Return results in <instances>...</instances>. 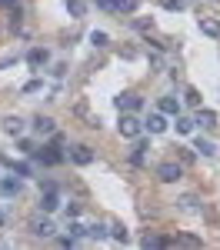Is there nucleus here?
I'll return each mask as SVG.
<instances>
[{
  "label": "nucleus",
  "instance_id": "nucleus-1",
  "mask_svg": "<svg viewBox=\"0 0 220 250\" xmlns=\"http://www.w3.org/2000/svg\"><path fill=\"white\" fill-rule=\"evenodd\" d=\"M117 130H120V137H127V140H137L140 130H143V124H140V120H137L134 114H127V110H123V114H120Z\"/></svg>",
  "mask_w": 220,
  "mask_h": 250
},
{
  "label": "nucleus",
  "instance_id": "nucleus-2",
  "mask_svg": "<svg viewBox=\"0 0 220 250\" xmlns=\"http://www.w3.org/2000/svg\"><path fill=\"white\" fill-rule=\"evenodd\" d=\"M180 173H183V167H180L177 160H163V164H157V177L163 180V184H174V180H180Z\"/></svg>",
  "mask_w": 220,
  "mask_h": 250
},
{
  "label": "nucleus",
  "instance_id": "nucleus-3",
  "mask_svg": "<svg viewBox=\"0 0 220 250\" xmlns=\"http://www.w3.org/2000/svg\"><path fill=\"white\" fill-rule=\"evenodd\" d=\"M143 127H147L150 134H163V130H167V114H163V110H157V114H150L147 120H143Z\"/></svg>",
  "mask_w": 220,
  "mask_h": 250
},
{
  "label": "nucleus",
  "instance_id": "nucleus-4",
  "mask_svg": "<svg viewBox=\"0 0 220 250\" xmlns=\"http://www.w3.org/2000/svg\"><path fill=\"white\" fill-rule=\"evenodd\" d=\"M140 104H143V100H140L137 94H130V90L117 97V107H120V114H123V110H127V114H134V110H137Z\"/></svg>",
  "mask_w": 220,
  "mask_h": 250
},
{
  "label": "nucleus",
  "instance_id": "nucleus-5",
  "mask_svg": "<svg viewBox=\"0 0 220 250\" xmlns=\"http://www.w3.org/2000/svg\"><path fill=\"white\" fill-rule=\"evenodd\" d=\"M54 230H57V227H54V220H47V217H43V220H30V233H34V237H54Z\"/></svg>",
  "mask_w": 220,
  "mask_h": 250
},
{
  "label": "nucleus",
  "instance_id": "nucleus-6",
  "mask_svg": "<svg viewBox=\"0 0 220 250\" xmlns=\"http://www.w3.org/2000/svg\"><path fill=\"white\" fill-rule=\"evenodd\" d=\"M70 160H74L77 167H87V164H94V150H90V147H74V150H70Z\"/></svg>",
  "mask_w": 220,
  "mask_h": 250
},
{
  "label": "nucleus",
  "instance_id": "nucleus-7",
  "mask_svg": "<svg viewBox=\"0 0 220 250\" xmlns=\"http://www.w3.org/2000/svg\"><path fill=\"white\" fill-rule=\"evenodd\" d=\"M200 34H207V37L220 40V20H214V17H200Z\"/></svg>",
  "mask_w": 220,
  "mask_h": 250
},
{
  "label": "nucleus",
  "instance_id": "nucleus-8",
  "mask_svg": "<svg viewBox=\"0 0 220 250\" xmlns=\"http://www.w3.org/2000/svg\"><path fill=\"white\" fill-rule=\"evenodd\" d=\"M60 207V197H57V190H47L43 197H40V210H47V213H54Z\"/></svg>",
  "mask_w": 220,
  "mask_h": 250
},
{
  "label": "nucleus",
  "instance_id": "nucleus-9",
  "mask_svg": "<svg viewBox=\"0 0 220 250\" xmlns=\"http://www.w3.org/2000/svg\"><path fill=\"white\" fill-rule=\"evenodd\" d=\"M34 130H37V134H43V137H50L54 130H57V124H54L50 117H37V120H34Z\"/></svg>",
  "mask_w": 220,
  "mask_h": 250
},
{
  "label": "nucleus",
  "instance_id": "nucleus-10",
  "mask_svg": "<svg viewBox=\"0 0 220 250\" xmlns=\"http://www.w3.org/2000/svg\"><path fill=\"white\" fill-rule=\"evenodd\" d=\"M160 110L167 117H180V100L177 97H163V100H160Z\"/></svg>",
  "mask_w": 220,
  "mask_h": 250
},
{
  "label": "nucleus",
  "instance_id": "nucleus-11",
  "mask_svg": "<svg viewBox=\"0 0 220 250\" xmlns=\"http://www.w3.org/2000/svg\"><path fill=\"white\" fill-rule=\"evenodd\" d=\"M3 130L10 137H20L23 134V120H20V117H3Z\"/></svg>",
  "mask_w": 220,
  "mask_h": 250
},
{
  "label": "nucleus",
  "instance_id": "nucleus-12",
  "mask_svg": "<svg viewBox=\"0 0 220 250\" xmlns=\"http://www.w3.org/2000/svg\"><path fill=\"white\" fill-rule=\"evenodd\" d=\"M47 57H50V54H47L43 47H34V50L27 54V63H30V67H43V63H47Z\"/></svg>",
  "mask_w": 220,
  "mask_h": 250
},
{
  "label": "nucleus",
  "instance_id": "nucleus-13",
  "mask_svg": "<svg viewBox=\"0 0 220 250\" xmlns=\"http://www.w3.org/2000/svg\"><path fill=\"white\" fill-rule=\"evenodd\" d=\"M177 204H180V210H183V213H197V210H200V207H197L200 200L194 197V193H183V197H180Z\"/></svg>",
  "mask_w": 220,
  "mask_h": 250
},
{
  "label": "nucleus",
  "instance_id": "nucleus-14",
  "mask_svg": "<svg viewBox=\"0 0 220 250\" xmlns=\"http://www.w3.org/2000/svg\"><path fill=\"white\" fill-rule=\"evenodd\" d=\"M197 124L203 127V130H214V127H217V114H214V110H200Z\"/></svg>",
  "mask_w": 220,
  "mask_h": 250
},
{
  "label": "nucleus",
  "instance_id": "nucleus-15",
  "mask_svg": "<svg viewBox=\"0 0 220 250\" xmlns=\"http://www.w3.org/2000/svg\"><path fill=\"white\" fill-rule=\"evenodd\" d=\"M110 237H114L117 244H127V227H123L120 220H110Z\"/></svg>",
  "mask_w": 220,
  "mask_h": 250
},
{
  "label": "nucleus",
  "instance_id": "nucleus-16",
  "mask_svg": "<svg viewBox=\"0 0 220 250\" xmlns=\"http://www.w3.org/2000/svg\"><path fill=\"white\" fill-rule=\"evenodd\" d=\"M143 157H147V144L137 140V144H134V150H130V160H134V164H143Z\"/></svg>",
  "mask_w": 220,
  "mask_h": 250
},
{
  "label": "nucleus",
  "instance_id": "nucleus-17",
  "mask_svg": "<svg viewBox=\"0 0 220 250\" xmlns=\"http://www.w3.org/2000/svg\"><path fill=\"white\" fill-rule=\"evenodd\" d=\"M194 150H197V154H203V157H214V154H217V150H214V144H210V140H203V137L197 140V147H194Z\"/></svg>",
  "mask_w": 220,
  "mask_h": 250
},
{
  "label": "nucleus",
  "instance_id": "nucleus-18",
  "mask_svg": "<svg viewBox=\"0 0 220 250\" xmlns=\"http://www.w3.org/2000/svg\"><path fill=\"white\" fill-rule=\"evenodd\" d=\"M177 244H183V247H200L203 240H200V237H194V233H180V237H177Z\"/></svg>",
  "mask_w": 220,
  "mask_h": 250
},
{
  "label": "nucleus",
  "instance_id": "nucleus-19",
  "mask_svg": "<svg viewBox=\"0 0 220 250\" xmlns=\"http://www.w3.org/2000/svg\"><path fill=\"white\" fill-rule=\"evenodd\" d=\"M67 10H70L74 17H83V10H87V3H83V0H67Z\"/></svg>",
  "mask_w": 220,
  "mask_h": 250
},
{
  "label": "nucleus",
  "instance_id": "nucleus-20",
  "mask_svg": "<svg viewBox=\"0 0 220 250\" xmlns=\"http://www.w3.org/2000/svg\"><path fill=\"white\" fill-rule=\"evenodd\" d=\"M97 7L107 14H120V0H97Z\"/></svg>",
  "mask_w": 220,
  "mask_h": 250
},
{
  "label": "nucleus",
  "instance_id": "nucleus-21",
  "mask_svg": "<svg viewBox=\"0 0 220 250\" xmlns=\"http://www.w3.org/2000/svg\"><path fill=\"white\" fill-rule=\"evenodd\" d=\"M183 104H190V107H200V94L194 90V87H187V90H183Z\"/></svg>",
  "mask_w": 220,
  "mask_h": 250
},
{
  "label": "nucleus",
  "instance_id": "nucleus-22",
  "mask_svg": "<svg viewBox=\"0 0 220 250\" xmlns=\"http://www.w3.org/2000/svg\"><path fill=\"white\" fill-rule=\"evenodd\" d=\"M90 43H94V47H107V43H110V37H107L103 30H94V34H90Z\"/></svg>",
  "mask_w": 220,
  "mask_h": 250
},
{
  "label": "nucleus",
  "instance_id": "nucleus-23",
  "mask_svg": "<svg viewBox=\"0 0 220 250\" xmlns=\"http://www.w3.org/2000/svg\"><path fill=\"white\" fill-rule=\"evenodd\" d=\"M194 124H197V120H187V117H177V130H180V134H190V130H194Z\"/></svg>",
  "mask_w": 220,
  "mask_h": 250
},
{
  "label": "nucleus",
  "instance_id": "nucleus-24",
  "mask_svg": "<svg viewBox=\"0 0 220 250\" xmlns=\"http://www.w3.org/2000/svg\"><path fill=\"white\" fill-rule=\"evenodd\" d=\"M137 7H140L137 0H120V14H134Z\"/></svg>",
  "mask_w": 220,
  "mask_h": 250
},
{
  "label": "nucleus",
  "instance_id": "nucleus-25",
  "mask_svg": "<svg viewBox=\"0 0 220 250\" xmlns=\"http://www.w3.org/2000/svg\"><path fill=\"white\" fill-rule=\"evenodd\" d=\"M163 3V10H180L183 7V0H160Z\"/></svg>",
  "mask_w": 220,
  "mask_h": 250
},
{
  "label": "nucleus",
  "instance_id": "nucleus-26",
  "mask_svg": "<svg viewBox=\"0 0 220 250\" xmlns=\"http://www.w3.org/2000/svg\"><path fill=\"white\" fill-rule=\"evenodd\" d=\"M17 190H20L17 180H3V193H17Z\"/></svg>",
  "mask_w": 220,
  "mask_h": 250
},
{
  "label": "nucleus",
  "instance_id": "nucleus-27",
  "mask_svg": "<svg viewBox=\"0 0 220 250\" xmlns=\"http://www.w3.org/2000/svg\"><path fill=\"white\" fill-rule=\"evenodd\" d=\"M87 237H103V227L94 224V227H87Z\"/></svg>",
  "mask_w": 220,
  "mask_h": 250
},
{
  "label": "nucleus",
  "instance_id": "nucleus-28",
  "mask_svg": "<svg viewBox=\"0 0 220 250\" xmlns=\"http://www.w3.org/2000/svg\"><path fill=\"white\" fill-rule=\"evenodd\" d=\"M14 170H17L20 177H30V167H27V164H14Z\"/></svg>",
  "mask_w": 220,
  "mask_h": 250
},
{
  "label": "nucleus",
  "instance_id": "nucleus-29",
  "mask_svg": "<svg viewBox=\"0 0 220 250\" xmlns=\"http://www.w3.org/2000/svg\"><path fill=\"white\" fill-rule=\"evenodd\" d=\"M20 150H23V154H37V150H34V144H30V140H20Z\"/></svg>",
  "mask_w": 220,
  "mask_h": 250
},
{
  "label": "nucleus",
  "instance_id": "nucleus-30",
  "mask_svg": "<svg viewBox=\"0 0 220 250\" xmlns=\"http://www.w3.org/2000/svg\"><path fill=\"white\" fill-rule=\"evenodd\" d=\"M34 90H40V80H30V83L23 87V94H34Z\"/></svg>",
  "mask_w": 220,
  "mask_h": 250
},
{
  "label": "nucleus",
  "instance_id": "nucleus-31",
  "mask_svg": "<svg viewBox=\"0 0 220 250\" xmlns=\"http://www.w3.org/2000/svg\"><path fill=\"white\" fill-rule=\"evenodd\" d=\"M0 3H10V0H0Z\"/></svg>",
  "mask_w": 220,
  "mask_h": 250
},
{
  "label": "nucleus",
  "instance_id": "nucleus-32",
  "mask_svg": "<svg viewBox=\"0 0 220 250\" xmlns=\"http://www.w3.org/2000/svg\"><path fill=\"white\" fill-rule=\"evenodd\" d=\"M0 224H3V217H0Z\"/></svg>",
  "mask_w": 220,
  "mask_h": 250
}]
</instances>
